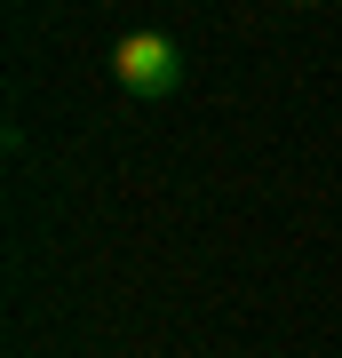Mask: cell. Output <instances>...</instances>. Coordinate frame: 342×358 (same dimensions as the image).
Masks as SVG:
<instances>
[{
    "label": "cell",
    "instance_id": "2",
    "mask_svg": "<svg viewBox=\"0 0 342 358\" xmlns=\"http://www.w3.org/2000/svg\"><path fill=\"white\" fill-rule=\"evenodd\" d=\"M294 8H318V0H294Z\"/></svg>",
    "mask_w": 342,
    "mask_h": 358
},
{
    "label": "cell",
    "instance_id": "1",
    "mask_svg": "<svg viewBox=\"0 0 342 358\" xmlns=\"http://www.w3.org/2000/svg\"><path fill=\"white\" fill-rule=\"evenodd\" d=\"M112 80H120L127 96H143V103H152V96H176L183 88V48L167 32H127L120 48H112Z\"/></svg>",
    "mask_w": 342,
    "mask_h": 358
}]
</instances>
